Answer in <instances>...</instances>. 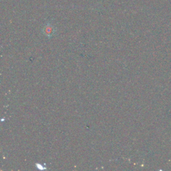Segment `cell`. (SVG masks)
Masks as SVG:
<instances>
[{
  "label": "cell",
  "instance_id": "1",
  "mask_svg": "<svg viewBox=\"0 0 171 171\" xmlns=\"http://www.w3.org/2000/svg\"><path fill=\"white\" fill-rule=\"evenodd\" d=\"M43 33H44V34L48 37H52L53 33L52 26H50L49 25L46 26V28H44V29H43Z\"/></svg>",
  "mask_w": 171,
  "mask_h": 171
}]
</instances>
